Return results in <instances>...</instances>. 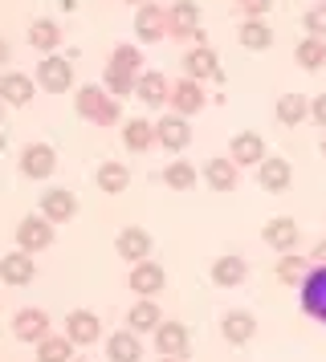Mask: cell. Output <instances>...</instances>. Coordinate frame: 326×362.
I'll return each mask as SVG.
<instances>
[{
  "instance_id": "cell-1",
  "label": "cell",
  "mask_w": 326,
  "mask_h": 362,
  "mask_svg": "<svg viewBox=\"0 0 326 362\" xmlns=\"http://www.w3.org/2000/svg\"><path fill=\"white\" fill-rule=\"evenodd\" d=\"M78 115L86 118V122L111 127V122H118V102H114L102 86H82L78 90Z\"/></svg>"
},
{
  "instance_id": "cell-2",
  "label": "cell",
  "mask_w": 326,
  "mask_h": 362,
  "mask_svg": "<svg viewBox=\"0 0 326 362\" xmlns=\"http://www.w3.org/2000/svg\"><path fill=\"white\" fill-rule=\"evenodd\" d=\"M37 86L49 90V94H65L74 86V66L65 57H57V53H45L41 66H37Z\"/></svg>"
},
{
  "instance_id": "cell-3",
  "label": "cell",
  "mask_w": 326,
  "mask_h": 362,
  "mask_svg": "<svg viewBox=\"0 0 326 362\" xmlns=\"http://www.w3.org/2000/svg\"><path fill=\"white\" fill-rule=\"evenodd\" d=\"M49 245H53V220H45V216H25L16 224V248L37 252V248H49Z\"/></svg>"
},
{
  "instance_id": "cell-4",
  "label": "cell",
  "mask_w": 326,
  "mask_h": 362,
  "mask_svg": "<svg viewBox=\"0 0 326 362\" xmlns=\"http://www.w3.org/2000/svg\"><path fill=\"white\" fill-rule=\"evenodd\" d=\"M155 350H159L163 358H188V354H192L188 326H179V322H159V329H155Z\"/></svg>"
},
{
  "instance_id": "cell-5",
  "label": "cell",
  "mask_w": 326,
  "mask_h": 362,
  "mask_svg": "<svg viewBox=\"0 0 326 362\" xmlns=\"http://www.w3.org/2000/svg\"><path fill=\"white\" fill-rule=\"evenodd\" d=\"M302 305L314 322H326V264H314L302 281Z\"/></svg>"
},
{
  "instance_id": "cell-6",
  "label": "cell",
  "mask_w": 326,
  "mask_h": 362,
  "mask_svg": "<svg viewBox=\"0 0 326 362\" xmlns=\"http://www.w3.org/2000/svg\"><path fill=\"white\" fill-rule=\"evenodd\" d=\"M228 159L237 167H257L261 159H265V139L253 131H241L232 143H228Z\"/></svg>"
},
{
  "instance_id": "cell-7",
  "label": "cell",
  "mask_w": 326,
  "mask_h": 362,
  "mask_svg": "<svg viewBox=\"0 0 326 362\" xmlns=\"http://www.w3.org/2000/svg\"><path fill=\"white\" fill-rule=\"evenodd\" d=\"M135 33H139V41H159L163 33H167V8L163 4H139V17H135Z\"/></svg>"
},
{
  "instance_id": "cell-8",
  "label": "cell",
  "mask_w": 326,
  "mask_h": 362,
  "mask_svg": "<svg viewBox=\"0 0 326 362\" xmlns=\"http://www.w3.org/2000/svg\"><path fill=\"white\" fill-rule=\"evenodd\" d=\"M192 139V127L184 115H172V118H159L155 122V143H163V151H184Z\"/></svg>"
},
{
  "instance_id": "cell-9",
  "label": "cell",
  "mask_w": 326,
  "mask_h": 362,
  "mask_svg": "<svg viewBox=\"0 0 326 362\" xmlns=\"http://www.w3.org/2000/svg\"><path fill=\"white\" fill-rule=\"evenodd\" d=\"M41 216L53 220V224L74 220V216H78V196L65 192V187H53V192H45V199H41Z\"/></svg>"
},
{
  "instance_id": "cell-10",
  "label": "cell",
  "mask_w": 326,
  "mask_h": 362,
  "mask_svg": "<svg viewBox=\"0 0 326 362\" xmlns=\"http://www.w3.org/2000/svg\"><path fill=\"white\" fill-rule=\"evenodd\" d=\"M13 334L21 338V342H41V338H49V313L45 310H21L13 317Z\"/></svg>"
},
{
  "instance_id": "cell-11",
  "label": "cell",
  "mask_w": 326,
  "mask_h": 362,
  "mask_svg": "<svg viewBox=\"0 0 326 362\" xmlns=\"http://www.w3.org/2000/svg\"><path fill=\"white\" fill-rule=\"evenodd\" d=\"M167 33L172 37L200 33V8H196L192 0H176V4L167 8Z\"/></svg>"
},
{
  "instance_id": "cell-12",
  "label": "cell",
  "mask_w": 326,
  "mask_h": 362,
  "mask_svg": "<svg viewBox=\"0 0 326 362\" xmlns=\"http://www.w3.org/2000/svg\"><path fill=\"white\" fill-rule=\"evenodd\" d=\"M53 163H57V155H53L49 143H33V147H25V155H21V171H25L29 180L53 175Z\"/></svg>"
},
{
  "instance_id": "cell-13",
  "label": "cell",
  "mask_w": 326,
  "mask_h": 362,
  "mask_svg": "<svg viewBox=\"0 0 326 362\" xmlns=\"http://www.w3.org/2000/svg\"><path fill=\"white\" fill-rule=\"evenodd\" d=\"M98 334H102V322H98V313L90 310H78L65 317V338L74 346H86V342H98Z\"/></svg>"
},
{
  "instance_id": "cell-14",
  "label": "cell",
  "mask_w": 326,
  "mask_h": 362,
  "mask_svg": "<svg viewBox=\"0 0 326 362\" xmlns=\"http://www.w3.org/2000/svg\"><path fill=\"white\" fill-rule=\"evenodd\" d=\"M220 334L228 338V346H244L253 334H257V317H253L249 310H232V313H225Z\"/></svg>"
},
{
  "instance_id": "cell-15",
  "label": "cell",
  "mask_w": 326,
  "mask_h": 362,
  "mask_svg": "<svg viewBox=\"0 0 326 362\" xmlns=\"http://www.w3.org/2000/svg\"><path fill=\"white\" fill-rule=\"evenodd\" d=\"M184 78H192V82H204V78H220L216 53H212L208 45H200V49L184 53Z\"/></svg>"
},
{
  "instance_id": "cell-16",
  "label": "cell",
  "mask_w": 326,
  "mask_h": 362,
  "mask_svg": "<svg viewBox=\"0 0 326 362\" xmlns=\"http://www.w3.org/2000/svg\"><path fill=\"white\" fill-rule=\"evenodd\" d=\"M163 264H155V261H139L135 269H130V289L135 293H143V297H155L163 289Z\"/></svg>"
},
{
  "instance_id": "cell-17",
  "label": "cell",
  "mask_w": 326,
  "mask_h": 362,
  "mask_svg": "<svg viewBox=\"0 0 326 362\" xmlns=\"http://www.w3.org/2000/svg\"><path fill=\"white\" fill-rule=\"evenodd\" d=\"M257 183L265 187V192H286L293 183V171L286 159H261L257 163Z\"/></svg>"
},
{
  "instance_id": "cell-18",
  "label": "cell",
  "mask_w": 326,
  "mask_h": 362,
  "mask_svg": "<svg viewBox=\"0 0 326 362\" xmlns=\"http://www.w3.org/2000/svg\"><path fill=\"white\" fill-rule=\"evenodd\" d=\"M0 281H9V285H29L33 281V257L25 252V248L0 257Z\"/></svg>"
},
{
  "instance_id": "cell-19",
  "label": "cell",
  "mask_w": 326,
  "mask_h": 362,
  "mask_svg": "<svg viewBox=\"0 0 326 362\" xmlns=\"http://www.w3.org/2000/svg\"><path fill=\"white\" fill-rule=\"evenodd\" d=\"M114 248H118V257L123 261H147V252H151V236H147L143 228H123L118 232V240H114Z\"/></svg>"
},
{
  "instance_id": "cell-20",
  "label": "cell",
  "mask_w": 326,
  "mask_h": 362,
  "mask_svg": "<svg viewBox=\"0 0 326 362\" xmlns=\"http://www.w3.org/2000/svg\"><path fill=\"white\" fill-rule=\"evenodd\" d=\"M172 106H176V115H196V110L204 106V86L192 82V78L176 82L172 86Z\"/></svg>"
},
{
  "instance_id": "cell-21",
  "label": "cell",
  "mask_w": 326,
  "mask_h": 362,
  "mask_svg": "<svg viewBox=\"0 0 326 362\" xmlns=\"http://www.w3.org/2000/svg\"><path fill=\"white\" fill-rule=\"evenodd\" d=\"M244 273H249V264H244V257H237V252H228V257H216V261H212V281L225 285V289L241 285Z\"/></svg>"
},
{
  "instance_id": "cell-22",
  "label": "cell",
  "mask_w": 326,
  "mask_h": 362,
  "mask_svg": "<svg viewBox=\"0 0 326 362\" xmlns=\"http://www.w3.org/2000/svg\"><path fill=\"white\" fill-rule=\"evenodd\" d=\"M139 98L147 102V106H159V102H167L172 98V82L163 78L159 69H147V74H139Z\"/></svg>"
},
{
  "instance_id": "cell-23",
  "label": "cell",
  "mask_w": 326,
  "mask_h": 362,
  "mask_svg": "<svg viewBox=\"0 0 326 362\" xmlns=\"http://www.w3.org/2000/svg\"><path fill=\"white\" fill-rule=\"evenodd\" d=\"M265 245L277 248V252H293V248H298V228H293V220H286V216L269 220V224H265Z\"/></svg>"
},
{
  "instance_id": "cell-24",
  "label": "cell",
  "mask_w": 326,
  "mask_h": 362,
  "mask_svg": "<svg viewBox=\"0 0 326 362\" xmlns=\"http://www.w3.org/2000/svg\"><path fill=\"white\" fill-rule=\"evenodd\" d=\"M111 362H139L143 358V342H139V334L135 329H118L111 338Z\"/></svg>"
},
{
  "instance_id": "cell-25",
  "label": "cell",
  "mask_w": 326,
  "mask_h": 362,
  "mask_svg": "<svg viewBox=\"0 0 326 362\" xmlns=\"http://www.w3.org/2000/svg\"><path fill=\"white\" fill-rule=\"evenodd\" d=\"M204 180L212 192H232L237 187V163L232 159H208L204 163Z\"/></svg>"
},
{
  "instance_id": "cell-26",
  "label": "cell",
  "mask_w": 326,
  "mask_h": 362,
  "mask_svg": "<svg viewBox=\"0 0 326 362\" xmlns=\"http://www.w3.org/2000/svg\"><path fill=\"white\" fill-rule=\"evenodd\" d=\"M29 45L41 53H53L62 45V25L57 21H33L29 25Z\"/></svg>"
},
{
  "instance_id": "cell-27",
  "label": "cell",
  "mask_w": 326,
  "mask_h": 362,
  "mask_svg": "<svg viewBox=\"0 0 326 362\" xmlns=\"http://www.w3.org/2000/svg\"><path fill=\"white\" fill-rule=\"evenodd\" d=\"M127 329H135V334L159 329V305H155L151 297H143L139 305H130V313H127Z\"/></svg>"
},
{
  "instance_id": "cell-28",
  "label": "cell",
  "mask_w": 326,
  "mask_h": 362,
  "mask_svg": "<svg viewBox=\"0 0 326 362\" xmlns=\"http://www.w3.org/2000/svg\"><path fill=\"white\" fill-rule=\"evenodd\" d=\"M241 45H244V49H257V53L269 49V45H274V29H269L261 17H249L241 25Z\"/></svg>"
},
{
  "instance_id": "cell-29",
  "label": "cell",
  "mask_w": 326,
  "mask_h": 362,
  "mask_svg": "<svg viewBox=\"0 0 326 362\" xmlns=\"http://www.w3.org/2000/svg\"><path fill=\"white\" fill-rule=\"evenodd\" d=\"M306 118H310V98H302V94H281L277 98V122L293 127V122H306Z\"/></svg>"
},
{
  "instance_id": "cell-30",
  "label": "cell",
  "mask_w": 326,
  "mask_h": 362,
  "mask_svg": "<svg viewBox=\"0 0 326 362\" xmlns=\"http://www.w3.org/2000/svg\"><path fill=\"white\" fill-rule=\"evenodd\" d=\"M0 98L13 102V106H25L33 98V78L25 74H4V82H0Z\"/></svg>"
},
{
  "instance_id": "cell-31",
  "label": "cell",
  "mask_w": 326,
  "mask_h": 362,
  "mask_svg": "<svg viewBox=\"0 0 326 362\" xmlns=\"http://www.w3.org/2000/svg\"><path fill=\"white\" fill-rule=\"evenodd\" d=\"M123 143H127L130 151H151V143H155V127H151L147 118H130L127 127H123Z\"/></svg>"
},
{
  "instance_id": "cell-32",
  "label": "cell",
  "mask_w": 326,
  "mask_h": 362,
  "mask_svg": "<svg viewBox=\"0 0 326 362\" xmlns=\"http://www.w3.org/2000/svg\"><path fill=\"white\" fill-rule=\"evenodd\" d=\"M74 342L69 338H57V334H49L37 342V362H74Z\"/></svg>"
},
{
  "instance_id": "cell-33",
  "label": "cell",
  "mask_w": 326,
  "mask_h": 362,
  "mask_svg": "<svg viewBox=\"0 0 326 362\" xmlns=\"http://www.w3.org/2000/svg\"><path fill=\"white\" fill-rule=\"evenodd\" d=\"M293 57H298L302 69H322L326 66V41L322 37H306V41L293 49Z\"/></svg>"
},
{
  "instance_id": "cell-34",
  "label": "cell",
  "mask_w": 326,
  "mask_h": 362,
  "mask_svg": "<svg viewBox=\"0 0 326 362\" xmlns=\"http://www.w3.org/2000/svg\"><path fill=\"white\" fill-rule=\"evenodd\" d=\"M130 183V171L123 163H102L98 167V187H102V192H111V196H118V192H123V187H127Z\"/></svg>"
},
{
  "instance_id": "cell-35",
  "label": "cell",
  "mask_w": 326,
  "mask_h": 362,
  "mask_svg": "<svg viewBox=\"0 0 326 362\" xmlns=\"http://www.w3.org/2000/svg\"><path fill=\"white\" fill-rule=\"evenodd\" d=\"M163 183H167V187H176V192H188V187H196V167L184 163V159H176V163L163 171Z\"/></svg>"
},
{
  "instance_id": "cell-36",
  "label": "cell",
  "mask_w": 326,
  "mask_h": 362,
  "mask_svg": "<svg viewBox=\"0 0 326 362\" xmlns=\"http://www.w3.org/2000/svg\"><path fill=\"white\" fill-rule=\"evenodd\" d=\"M102 82H106V94H111V98H123V94H130V90L139 86V78H135V74H127V69L106 66V78H102Z\"/></svg>"
},
{
  "instance_id": "cell-37",
  "label": "cell",
  "mask_w": 326,
  "mask_h": 362,
  "mask_svg": "<svg viewBox=\"0 0 326 362\" xmlns=\"http://www.w3.org/2000/svg\"><path fill=\"white\" fill-rule=\"evenodd\" d=\"M306 261L298 257V252H281V261H277V277L286 281V285H293V281H306Z\"/></svg>"
},
{
  "instance_id": "cell-38",
  "label": "cell",
  "mask_w": 326,
  "mask_h": 362,
  "mask_svg": "<svg viewBox=\"0 0 326 362\" xmlns=\"http://www.w3.org/2000/svg\"><path fill=\"white\" fill-rule=\"evenodd\" d=\"M111 66L114 69H127V74H135V78H139V69H143V53L135 49V45H118V49H114V57H111Z\"/></svg>"
},
{
  "instance_id": "cell-39",
  "label": "cell",
  "mask_w": 326,
  "mask_h": 362,
  "mask_svg": "<svg viewBox=\"0 0 326 362\" xmlns=\"http://www.w3.org/2000/svg\"><path fill=\"white\" fill-rule=\"evenodd\" d=\"M306 33L310 37H322V41H326V0H322V4H314V8L306 13Z\"/></svg>"
},
{
  "instance_id": "cell-40",
  "label": "cell",
  "mask_w": 326,
  "mask_h": 362,
  "mask_svg": "<svg viewBox=\"0 0 326 362\" xmlns=\"http://www.w3.org/2000/svg\"><path fill=\"white\" fill-rule=\"evenodd\" d=\"M237 8H241L244 17H265L274 8V0H237Z\"/></svg>"
},
{
  "instance_id": "cell-41",
  "label": "cell",
  "mask_w": 326,
  "mask_h": 362,
  "mask_svg": "<svg viewBox=\"0 0 326 362\" xmlns=\"http://www.w3.org/2000/svg\"><path fill=\"white\" fill-rule=\"evenodd\" d=\"M310 118H314L318 127H326V94H318V98L310 102Z\"/></svg>"
},
{
  "instance_id": "cell-42",
  "label": "cell",
  "mask_w": 326,
  "mask_h": 362,
  "mask_svg": "<svg viewBox=\"0 0 326 362\" xmlns=\"http://www.w3.org/2000/svg\"><path fill=\"white\" fill-rule=\"evenodd\" d=\"M314 264H326V236L318 240V248H314Z\"/></svg>"
},
{
  "instance_id": "cell-43",
  "label": "cell",
  "mask_w": 326,
  "mask_h": 362,
  "mask_svg": "<svg viewBox=\"0 0 326 362\" xmlns=\"http://www.w3.org/2000/svg\"><path fill=\"white\" fill-rule=\"evenodd\" d=\"M9 57H13V53H9V41H0V66H4Z\"/></svg>"
},
{
  "instance_id": "cell-44",
  "label": "cell",
  "mask_w": 326,
  "mask_h": 362,
  "mask_svg": "<svg viewBox=\"0 0 326 362\" xmlns=\"http://www.w3.org/2000/svg\"><path fill=\"white\" fill-rule=\"evenodd\" d=\"M159 362H184V358H163V354H159Z\"/></svg>"
},
{
  "instance_id": "cell-45",
  "label": "cell",
  "mask_w": 326,
  "mask_h": 362,
  "mask_svg": "<svg viewBox=\"0 0 326 362\" xmlns=\"http://www.w3.org/2000/svg\"><path fill=\"white\" fill-rule=\"evenodd\" d=\"M127 4H147V0H127Z\"/></svg>"
},
{
  "instance_id": "cell-46",
  "label": "cell",
  "mask_w": 326,
  "mask_h": 362,
  "mask_svg": "<svg viewBox=\"0 0 326 362\" xmlns=\"http://www.w3.org/2000/svg\"><path fill=\"white\" fill-rule=\"evenodd\" d=\"M322 151H326V134H322Z\"/></svg>"
},
{
  "instance_id": "cell-47",
  "label": "cell",
  "mask_w": 326,
  "mask_h": 362,
  "mask_svg": "<svg viewBox=\"0 0 326 362\" xmlns=\"http://www.w3.org/2000/svg\"><path fill=\"white\" fill-rule=\"evenodd\" d=\"M0 118H4V115H0Z\"/></svg>"
}]
</instances>
